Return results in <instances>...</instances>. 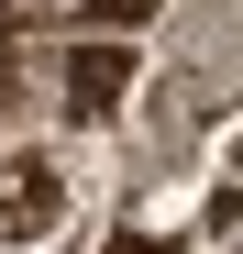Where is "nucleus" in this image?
I'll return each mask as SVG.
<instances>
[{
  "label": "nucleus",
  "mask_w": 243,
  "mask_h": 254,
  "mask_svg": "<svg viewBox=\"0 0 243 254\" xmlns=\"http://www.w3.org/2000/svg\"><path fill=\"white\" fill-rule=\"evenodd\" d=\"M122 89H133V56H122V45H77V66H66V111L89 122V111H111Z\"/></svg>",
  "instance_id": "1"
},
{
  "label": "nucleus",
  "mask_w": 243,
  "mask_h": 254,
  "mask_svg": "<svg viewBox=\"0 0 243 254\" xmlns=\"http://www.w3.org/2000/svg\"><path fill=\"white\" fill-rule=\"evenodd\" d=\"M89 22L100 33H133V22H155V0H89Z\"/></svg>",
  "instance_id": "2"
},
{
  "label": "nucleus",
  "mask_w": 243,
  "mask_h": 254,
  "mask_svg": "<svg viewBox=\"0 0 243 254\" xmlns=\"http://www.w3.org/2000/svg\"><path fill=\"white\" fill-rule=\"evenodd\" d=\"M0 22H11V0H0Z\"/></svg>",
  "instance_id": "3"
}]
</instances>
